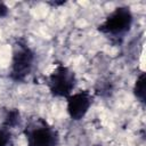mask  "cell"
Segmentation results:
<instances>
[{
	"instance_id": "obj_1",
	"label": "cell",
	"mask_w": 146,
	"mask_h": 146,
	"mask_svg": "<svg viewBox=\"0 0 146 146\" xmlns=\"http://www.w3.org/2000/svg\"><path fill=\"white\" fill-rule=\"evenodd\" d=\"M35 54L24 39H18L13 44L9 78L15 82H23L31 74Z\"/></svg>"
},
{
	"instance_id": "obj_2",
	"label": "cell",
	"mask_w": 146,
	"mask_h": 146,
	"mask_svg": "<svg viewBox=\"0 0 146 146\" xmlns=\"http://www.w3.org/2000/svg\"><path fill=\"white\" fill-rule=\"evenodd\" d=\"M23 133L27 146H58L59 135L55 127L42 117L30 120L24 127Z\"/></svg>"
},
{
	"instance_id": "obj_3",
	"label": "cell",
	"mask_w": 146,
	"mask_h": 146,
	"mask_svg": "<svg viewBox=\"0 0 146 146\" xmlns=\"http://www.w3.org/2000/svg\"><path fill=\"white\" fill-rule=\"evenodd\" d=\"M76 86L74 71L63 63H56L47 78V87L51 96L56 98H67L73 94Z\"/></svg>"
},
{
	"instance_id": "obj_4",
	"label": "cell",
	"mask_w": 146,
	"mask_h": 146,
	"mask_svg": "<svg viewBox=\"0 0 146 146\" xmlns=\"http://www.w3.org/2000/svg\"><path fill=\"white\" fill-rule=\"evenodd\" d=\"M133 22V15L129 7L121 6L116 7L113 11H111L104 21L98 25L97 30L99 33L104 35H108L112 38L123 36L131 29Z\"/></svg>"
},
{
	"instance_id": "obj_5",
	"label": "cell",
	"mask_w": 146,
	"mask_h": 146,
	"mask_svg": "<svg viewBox=\"0 0 146 146\" xmlns=\"http://www.w3.org/2000/svg\"><path fill=\"white\" fill-rule=\"evenodd\" d=\"M94 97L88 90L73 92L66 98V112L73 121L82 120L88 113Z\"/></svg>"
},
{
	"instance_id": "obj_6",
	"label": "cell",
	"mask_w": 146,
	"mask_h": 146,
	"mask_svg": "<svg viewBox=\"0 0 146 146\" xmlns=\"http://www.w3.org/2000/svg\"><path fill=\"white\" fill-rule=\"evenodd\" d=\"M132 90H133L135 97L140 103L144 104L145 103V99H146V74H145V72H141L137 76Z\"/></svg>"
},
{
	"instance_id": "obj_7",
	"label": "cell",
	"mask_w": 146,
	"mask_h": 146,
	"mask_svg": "<svg viewBox=\"0 0 146 146\" xmlns=\"http://www.w3.org/2000/svg\"><path fill=\"white\" fill-rule=\"evenodd\" d=\"M18 119H19V112L17 110H10L7 112V114L5 116V122H3L2 127L7 128L9 130L11 127H15L17 124Z\"/></svg>"
},
{
	"instance_id": "obj_8",
	"label": "cell",
	"mask_w": 146,
	"mask_h": 146,
	"mask_svg": "<svg viewBox=\"0 0 146 146\" xmlns=\"http://www.w3.org/2000/svg\"><path fill=\"white\" fill-rule=\"evenodd\" d=\"M10 138V131L5 127H0V146H8Z\"/></svg>"
},
{
	"instance_id": "obj_9",
	"label": "cell",
	"mask_w": 146,
	"mask_h": 146,
	"mask_svg": "<svg viewBox=\"0 0 146 146\" xmlns=\"http://www.w3.org/2000/svg\"><path fill=\"white\" fill-rule=\"evenodd\" d=\"M8 13H9V9H8L7 5H6L5 2L0 1V18L6 17V16L8 15Z\"/></svg>"
}]
</instances>
